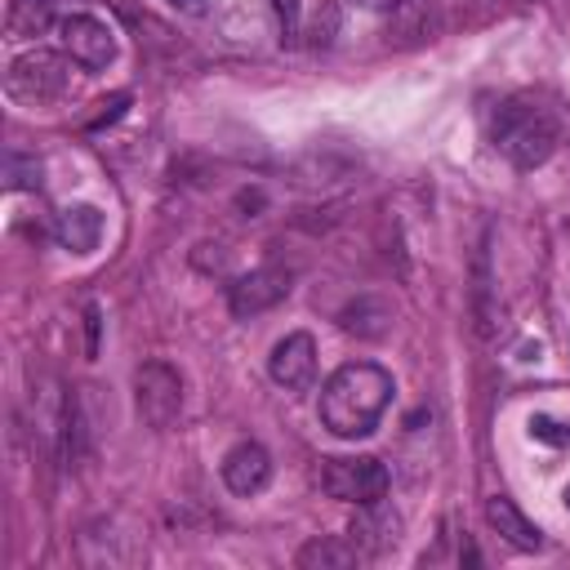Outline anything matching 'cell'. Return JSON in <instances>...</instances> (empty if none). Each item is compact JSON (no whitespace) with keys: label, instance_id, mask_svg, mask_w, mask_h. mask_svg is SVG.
Instances as JSON below:
<instances>
[{"label":"cell","instance_id":"6da1fadb","mask_svg":"<svg viewBox=\"0 0 570 570\" xmlns=\"http://www.w3.org/2000/svg\"><path fill=\"white\" fill-rule=\"evenodd\" d=\"M392 392H396V383H392V374L383 365H374V361H347V365H338L325 379L321 401H316V414H321V423L334 436L356 441V436H370L379 428Z\"/></svg>","mask_w":570,"mask_h":570},{"label":"cell","instance_id":"7a4b0ae2","mask_svg":"<svg viewBox=\"0 0 570 570\" xmlns=\"http://www.w3.org/2000/svg\"><path fill=\"white\" fill-rule=\"evenodd\" d=\"M490 142L517 169H539V165L552 160V151L561 142V125H557L552 107H543L530 94H517V98H503L494 107V116H490Z\"/></svg>","mask_w":570,"mask_h":570},{"label":"cell","instance_id":"3957f363","mask_svg":"<svg viewBox=\"0 0 570 570\" xmlns=\"http://www.w3.org/2000/svg\"><path fill=\"white\" fill-rule=\"evenodd\" d=\"M71 80V62L53 49H31L22 58L9 62L4 71V94L22 107H40V102H53Z\"/></svg>","mask_w":570,"mask_h":570},{"label":"cell","instance_id":"277c9868","mask_svg":"<svg viewBox=\"0 0 570 570\" xmlns=\"http://www.w3.org/2000/svg\"><path fill=\"white\" fill-rule=\"evenodd\" d=\"M321 490L338 503H374L387 494V468L370 454L361 459H325L321 463Z\"/></svg>","mask_w":570,"mask_h":570},{"label":"cell","instance_id":"5b68a950","mask_svg":"<svg viewBox=\"0 0 570 570\" xmlns=\"http://www.w3.org/2000/svg\"><path fill=\"white\" fill-rule=\"evenodd\" d=\"M134 401H138V414L147 428H169L183 410V379L174 365L165 361H147L138 365L134 374Z\"/></svg>","mask_w":570,"mask_h":570},{"label":"cell","instance_id":"8992f818","mask_svg":"<svg viewBox=\"0 0 570 570\" xmlns=\"http://www.w3.org/2000/svg\"><path fill=\"white\" fill-rule=\"evenodd\" d=\"M58 40H62L67 58L80 62V67H107V62L116 58V36H111V27H107L102 18H94V13H67V18L58 22Z\"/></svg>","mask_w":570,"mask_h":570},{"label":"cell","instance_id":"52a82bcc","mask_svg":"<svg viewBox=\"0 0 570 570\" xmlns=\"http://www.w3.org/2000/svg\"><path fill=\"white\" fill-rule=\"evenodd\" d=\"M281 298H289V272L285 267H254L227 285V307L236 321H249V316L276 307Z\"/></svg>","mask_w":570,"mask_h":570},{"label":"cell","instance_id":"ba28073f","mask_svg":"<svg viewBox=\"0 0 570 570\" xmlns=\"http://www.w3.org/2000/svg\"><path fill=\"white\" fill-rule=\"evenodd\" d=\"M267 374L285 387V392H307L312 379H316V338L307 330H294L285 334L272 356H267Z\"/></svg>","mask_w":570,"mask_h":570},{"label":"cell","instance_id":"9c48e42d","mask_svg":"<svg viewBox=\"0 0 570 570\" xmlns=\"http://www.w3.org/2000/svg\"><path fill=\"white\" fill-rule=\"evenodd\" d=\"M223 485L232 494H258L267 481H272V454L258 445V441H240L223 454Z\"/></svg>","mask_w":570,"mask_h":570},{"label":"cell","instance_id":"30bf717a","mask_svg":"<svg viewBox=\"0 0 570 570\" xmlns=\"http://www.w3.org/2000/svg\"><path fill=\"white\" fill-rule=\"evenodd\" d=\"M485 521L499 530V539L503 543H512L517 552H539L543 548V530L508 499V494H494V499H485Z\"/></svg>","mask_w":570,"mask_h":570},{"label":"cell","instance_id":"8fae6325","mask_svg":"<svg viewBox=\"0 0 570 570\" xmlns=\"http://www.w3.org/2000/svg\"><path fill=\"white\" fill-rule=\"evenodd\" d=\"M396 530H401V517L383 499H374V503H361V512L352 521V543L365 557H379V552L396 548Z\"/></svg>","mask_w":570,"mask_h":570},{"label":"cell","instance_id":"7c38bea8","mask_svg":"<svg viewBox=\"0 0 570 570\" xmlns=\"http://www.w3.org/2000/svg\"><path fill=\"white\" fill-rule=\"evenodd\" d=\"M53 236H58L62 249L89 254V249H98V240H102V214H98L94 205H67V209L58 214V223H53Z\"/></svg>","mask_w":570,"mask_h":570},{"label":"cell","instance_id":"4fadbf2b","mask_svg":"<svg viewBox=\"0 0 570 570\" xmlns=\"http://www.w3.org/2000/svg\"><path fill=\"white\" fill-rule=\"evenodd\" d=\"M361 561H365V552H361L352 539H334V534L307 539V543L298 548V557H294L298 570H352V566H361Z\"/></svg>","mask_w":570,"mask_h":570},{"label":"cell","instance_id":"5bb4252c","mask_svg":"<svg viewBox=\"0 0 570 570\" xmlns=\"http://www.w3.org/2000/svg\"><path fill=\"white\" fill-rule=\"evenodd\" d=\"M338 325L347 334H356V338H383L392 330V307L383 298H374V294H361L356 303H347L338 312Z\"/></svg>","mask_w":570,"mask_h":570},{"label":"cell","instance_id":"9a60e30c","mask_svg":"<svg viewBox=\"0 0 570 570\" xmlns=\"http://www.w3.org/2000/svg\"><path fill=\"white\" fill-rule=\"evenodd\" d=\"M53 22V0H9L4 9V27L9 36H45Z\"/></svg>","mask_w":570,"mask_h":570},{"label":"cell","instance_id":"2e32d148","mask_svg":"<svg viewBox=\"0 0 570 570\" xmlns=\"http://www.w3.org/2000/svg\"><path fill=\"white\" fill-rule=\"evenodd\" d=\"M490 254H485V245L476 249V258H472V312H476V334L481 338H490L494 334V303H490Z\"/></svg>","mask_w":570,"mask_h":570},{"label":"cell","instance_id":"e0dca14e","mask_svg":"<svg viewBox=\"0 0 570 570\" xmlns=\"http://www.w3.org/2000/svg\"><path fill=\"white\" fill-rule=\"evenodd\" d=\"M0 178H4L9 191H36L40 187V160L36 156H22V151H9Z\"/></svg>","mask_w":570,"mask_h":570},{"label":"cell","instance_id":"ac0fdd59","mask_svg":"<svg viewBox=\"0 0 570 570\" xmlns=\"http://www.w3.org/2000/svg\"><path fill=\"white\" fill-rule=\"evenodd\" d=\"M530 436L534 441H548V445H570V423H557L548 414H534L530 419Z\"/></svg>","mask_w":570,"mask_h":570},{"label":"cell","instance_id":"d6986e66","mask_svg":"<svg viewBox=\"0 0 570 570\" xmlns=\"http://www.w3.org/2000/svg\"><path fill=\"white\" fill-rule=\"evenodd\" d=\"M267 4H272V13L281 18L285 36H294V31H298V13H303V0H267Z\"/></svg>","mask_w":570,"mask_h":570},{"label":"cell","instance_id":"ffe728a7","mask_svg":"<svg viewBox=\"0 0 570 570\" xmlns=\"http://www.w3.org/2000/svg\"><path fill=\"white\" fill-rule=\"evenodd\" d=\"M85 334H89V356L98 352V307H85Z\"/></svg>","mask_w":570,"mask_h":570},{"label":"cell","instance_id":"44dd1931","mask_svg":"<svg viewBox=\"0 0 570 570\" xmlns=\"http://www.w3.org/2000/svg\"><path fill=\"white\" fill-rule=\"evenodd\" d=\"M174 9H183V13H205V0H169Z\"/></svg>","mask_w":570,"mask_h":570},{"label":"cell","instance_id":"7402d4cb","mask_svg":"<svg viewBox=\"0 0 570 570\" xmlns=\"http://www.w3.org/2000/svg\"><path fill=\"white\" fill-rule=\"evenodd\" d=\"M365 4H374V9H396V4H405V0H365Z\"/></svg>","mask_w":570,"mask_h":570},{"label":"cell","instance_id":"603a6c76","mask_svg":"<svg viewBox=\"0 0 570 570\" xmlns=\"http://www.w3.org/2000/svg\"><path fill=\"white\" fill-rule=\"evenodd\" d=\"M566 508H570V485H566Z\"/></svg>","mask_w":570,"mask_h":570}]
</instances>
